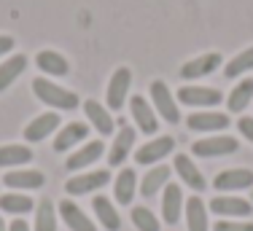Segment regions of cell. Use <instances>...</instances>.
<instances>
[{"mask_svg":"<svg viewBox=\"0 0 253 231\" xmlns=\"http://www.w3.org/2000/svg\"><path fill=\"white\" fill-rule=\"evenodd\" d=\"M186 226L189 231H208V207L200 196H191L186 202Z\"/></svg>","mask_w":253,"mask_h":231,"instance_id":"25","label":"cell"},{"mask_svg":"<svg viewBox=\"0 0 253 231\" xmlns=\"http://www.w3.org/2000/svg\"><path fill=\"white\" fill-rule=\"evenodd\" d=\"M3 183L8 188H19V191H33L46 183V175L41 169H16V172H5Z\"/></svg>","mask_w":253,"mask_h":231,"instance_id":"16","label":"cell"},{"mask_svg":"<svg viewBox=\"0 0 253 231\" xmlns=\"http://www.w3.org/2000/svg\"><path fill=\"white\" fill-rule=\"evenodd\" d=\"M102 151H105V145L100 143V140H92V143H86L81 151H76V154L68 156V161H65V167L70 169V172H76V169H84L89 167V164H94L102 156Z\"/></svg>","mask_w":253,"mask_h":231,"instance_id":"19","label":"cell"},{"mask_svg":"<svg viewBox=\"0 0 253 231\" xmlns=\"http://www.w3.org/2000/svg\"><path fill=\"white\" fill-rule=\"evenodd\" d=\"M59 215H62V221L70 226V231H97L94 223L84 215V210L78 207L76 202H70V199L59 202Z\"/></svg>","mask_w":253,"mask_h":231,"instance_id":"20","label":"cell"},{"mask_svg":"<svg viewBox=\"0 0 253 231\" xmlns=\"http://www.w3.org/2000/svg\"><path fill=\"white\" fill-rule=\"evenodd\" d=\"M251 100H253V78H245L232 89V94L226 97V105L232 113H243L251 105Z\"/></svg>","mask_w":253,"mask_h":231,"instance_id":"27","label":"cell"},{"mask_svg":"<svg viewBox=\"0 0 253 231\" xmlns=\"http://www.w3.org/2000/svg\"><path fill=\"white\" fill-rule=\"evenodd\" d=\"M251 202H253V193H251Z\"/></svg>","mask_w":253,"mask_h":231,"instance_id":"39","label":"cell"},{"mask_svg":"<svg viewBox=\"0 0 253 231\" xmlns=\"http://www.w3.org/2000/svg\"><path fill=\"white\" fill-rule=\"evenodd\" d=\"M54 129H59V116L57 113H41L38 118H33L25 129L27 143H41L43 137H49Z\"/></svg>","mask_w":253,"mask_h":231,"instance_id":"17","label":"cell"},{"mask_svg":"<svg viewBox=\"0 0 253 231\" xmlns=\"http://www.w3.org/2000/svg\"><path fill=\"white\" fill-rule=\"evenodd\" d=\"M170 175H172L170 167H165V164H159V167L148 169L146 178H143V183H140V196L151 199L156 191H162V188L170 183Z\"/></svg>","mask_w":253,"mask_h":231,"instance_id":"22","label":"cell"},{"mask_svg":"<svg viewBox=\"0 0 253 231\" xmlns=\"http://www.w3.org/2000/svg\"><path fill=\"white\" fill-rule=\"evenodd\" d=\"M221 100H224V94L210 86H180L178 89V102H183L189 108H213Z\"/></svg>","mask_w":253,"mask_h":231,"instance_id":"4","label":"cell"},{"mask_svg":"<svg viewBox=\"0 0 253 231\" xmlns=\"http://www.w3.org/2000/svg\"><path fill=\"white\" fill-rule=\"evenodd\" d=\"M33 199L25 193H3L0 196V210L11 212V215H27V212H33Z\"/></svg>","mask_w":253,"mask_h":231,"instance_id":"30","label":"cell"},{"mask_svg":"<svg viewBox=\"0 0 253 231\" xmlns=\"http://www.w3.org/2000/svg\"><path fill=\"white\" fill-rule=\"evenodd\" d=\"M180 210H183V191L178 183H167L162 193V218L167 226H175L180 221Z\"/></svg>","mask_w":253,"mask_h":231,"instance_id":"10","label":"cell"},{"mask_svg":"<svg viewBox=\"0 0 253 231\" xmlns=\"http://www.w3.org/2000/svg\"><path fill=\"white\" fill-rule=\"evenodd\" d=\"M132 223L137 231H159V218L148 207H132Z\"/></svg>","mask_w":253,"mask_h":231,"instance_id":"33","label":"cell"},{"mask_svg":"<svg viewBox=\"0 0 253 231\" xmlns=\"http://www.w3.org/2000/svg\"><path fill=\"white\" fill-rule=\"evenodd\" d=\"M129 111H132V118H135L137 129L146 132V135H156L159 132V121H156V113L154 108H148V100L140 94H135L129 100Z\"/></svg>","mask_w":253,"mask_h":231,"instance_id":"9","label":"cell"},{"mask_svg":"<svg viewBox=\"0 0 253 231\" xmlns=\"http://www.w3.org/2000/svg\"><path fill=\"white\" fill-rule=\"evenodd\" d=\"M172 148H175V140H172V137H154L151 143L140 145V148L135 151V161L143 164V167H148V164L162 161Z\"/></svg>","mask_w":253,"mask_h":231,"instance_id":"8","label":"cell"},{"mask_svg":"<svg viewBox=\"0 0 253 231\" xmlns=\"http://www.w3.org/2000/svg\"><path fill=\"white\" fill-rule=\"evenodd\" d=\"M33 161V151L27 145H0V167H19Z\"/></svg>","mask_w":253,"mask_h":231,"instance_id":"29","label":"cell"},{"mask_svg":"<svg viewBox=\"0 0 253 231\" xmlns=\"http://www.w3.org/2000/svg\"><path fill=\"white\" fill-rule=\"evenodd\" d=\"M237 129L243 132L245 140H251V143H253V118H251V116H243V118H240Z\"/></svg>","mask_w":253,"mask_h":231,"instance_id":"35","label":"cell"},{"mask_svg":"<svg viewBox=\"0 0 253 231\" xmlns=\"http://www.w3.org/2000/svg\"><path fill=\"white\" fill-rule=\"evenodd\" d=\"M135 191H137V175L135 169H122L116 178V186H113V193H116V202L119 204H132V199H135Z\"/></svg>","mask_w":253,"mask_h":231,"instance_id":"23","label":"cell"},{"mask_svg":"<svg viewBox=\"0 0 253 231\" xmlns=\"http://www.w3.org/2000/svg\"><path fill=\"white\" fill-rule=\"evenodd\" d=\"M0 231H8V226H5V221H3V215H0Z\"/></svg>","mask_w":253,"mask_h":231,"instance_id":"38","label":"cell"},{"mask_svg":"<svg viewBox=\"0 0 253 231\" xmlns=\"http://www.w3.org/2000/svg\"><path fill=\"white\" fill-rule=\"evenodd\" d=\"M35 65H38V70L46 73V76H68L70 73L68 59H65L62 54H57V51H38Z\"/></svg>","mask_w":253,"mask_h":231,"instance_id":"24","label":"cell"},{"mask_svg":"<svg viewBox=\"0 0 253 231\" xmlns=\"http://www.w3.org/2000/svg\"><path fill=\"white\" fill-rule=\"evenodd\" d=\"M33 94L38 97L41 102H46L49 108H57V111H76L81 105L76 92H68L59 83L49 81V78H35L33 81Z\"/></svg>","mask_w":253,"mask_h":231,"instance_id":"1","label":"cell"},{"mask_svg":"<svg viewBox=\"0 0 253 231\" xmlns=\"http://www.w3.org/2000/svg\"><path fill=\"white\" fill-rule=\"evenodd\" d=\"M92 207H94V212H97L100 223H102L108 231H119V229H122V218H119L116 207H113V204L108 202L105 196H94Z\"/></svg>","mask_w":253,"mask_h":231,"instance_id":"28","label":"cell"},{"mask_svg":"<svg viewBox=\"0 0 253 231\" xmlns=\"http://www.w3.org/2000/svg\"><path fill=\"white\" fill-rule=\"evenodd\" d=\"M129 86H132V70L119 68L111 76V83H108V92H105V100H108V108H111V111H122L124 108Z\"/></svg>","mask_w":253,"mask_h":231,"instance_id":"5","label":"cell"},{"mask_svg":"<svg viewBox=\"0 0 253 231\" xmlns=\"http://www.w3.org/2000/svg\"><path fill=\"white\" fill-rule=\"evenodd\" d=\"M111 183V172L108 169H97V172H84V175H76L65 183V191L70 196H81V193H92V191H100L102 186Z\"/></svg>","mask_w":253,"mask_h":231,"instance_id":"3","label":"cell"},{"mask_svg":"<svg viewBox=\"0 0 253 231\" xmlns=\"http://www.w3.org/2000/svg\"><path fill=\"white\" fill-rule=\"evenodd\" d=\"M240 143L237 137H229V135H215V137H205L197 140L191 145V154L202 156V159H215V156H229V154H237Z\"/></svg>","mask_w":253,"mask_h":231,"instance_id":"2","label":"cell"},{"mask_svg":"<svg viewBox=\"0 0 253 231\" xmlns=\"http://www.w3.org/2000/svg\"><path fill=\"white\" fill-rule=\"evenodd\" d=\"M132 145H135V129L124 124L122 129H119L116 140H113L111 151H108V164H111V167H122L126 161V154L132 151Z\"/></svg>","mask_w":253,"mask_h":231,"instance_id":"14","label":"cell"},{"mask_svg":"<svg viewBox=\"0 0 253 231\" xmlns=\"http://www.w3.org/2000/svg\"><path fill=\"white\" fill-rule=\"evenodd\" d=\"M89 135V126L81 124V121H70V124H65L62 129H59V135L54 137V151L57 154H62V151H70L73 145L84 143Z\"/></svg>","mask_w":253,"mask_h":231,"instance_id":"13","label":"cell"},{"mask_svg":"<svg viewBox=\"0 0 253 231\" xmlns=\"http://www.w3.org/2000/svg\"><path fill=\"white\" fill-rule=\"evenodd\" d=\"M33 231H57V210H54L51 199H41L38 210H35Z\"/></svg>","mask_w":253,"mask_h":231,"instance_id":"31","label":"cell"},{"mask_svg":"<svg viewBox=\"0 0 253 231\" xmlns=\"http://www.w3.org/2000/svg\"><path fill=\"white\" fill-rule=\"evenodd\" d=\"M210 210H213L215 215H237V218H245V215H251L253 204L245 202V199H240V196H218V199H213V202H210Z\"/></svg>","mask_w":253,"mask_h":231,"instance_id":"21","label":"cell"},{"mask_svg":"<svg viewBox=\"0 0 253 231\" xmlns=\"http://www.w3.org/2000/svg\"><path fill=\"white\" fill-rule=\"evenodd\" d=\"M25 68H27L25 54H14L11 59H5V62L0 65V92H5V89H8L11 83L25 73Z\"/></svg>","mask_w":253,"mask_h":231,"instance_id":"26","label":"cell"},{"mask_svg":"<svg viewBox=\"0 0 253 231\" xmlns=\"http://www.w3.org/2000/svg\"><path fill=\"white\" fill-rule=\"evenodd\" d=\"M186 126L191 132H221L229 126V116L226 113H213V111H202V113H191L186 118Z\"/></svg>","mask_w":253,"mask_h":231,"instance_id":"11","label":"cell"},{"mask_svg":"<svg viewBox=\"0 0 253 231\" xmlns=\"http://www.w3.org/2000/svg\"><path fill=\"white\" fill-rule=\"evenodd\" d=\"M224 62L218 51H210V54H202V57H194L180 68V78L183 81H194V78H202V76H210V73L218 70V65Z\"/></svg>","mask_w":253,"mask_h":231,"instance_id":"7","label":"cell"},{"mask_svg":"<svg viewBox=\"0 0 253 231\" xmlns=\"http://www.w3.org/2000/svg\"><path fill=\"white\" fill-rule=\"evenodd\" d=\"M84 113H86L89 124H92L102 137L113 135V129H116V124H113V116L108 113L97 100H86V102H84Z\"/></svg>","mask_w":253,"mask_h":231,"instance_id":"15","label":"cell"},{"mask_svg":"<svg viewBox=\"0 0 253 231\" xmlns=\"http://www.w3.org/2000/svg\"><path fill=\"white\" fill-rule=\"evenodd\" d=\"M175 172H178V178L191 188V191H205V186H208V183H205V178H202V172L197 169V164L191 161L186 154L175 156Z\"/></svg>","mask_w":253,"mask_h":231,"instance_id":"18","label":"cell"},{"mask_svg":"<svg viewBox=\"0 0 253 231\" xmlns=\"http://www.w3.org/2000/svg\"><path fill=\"white\" fill-rule=\"evenodd\" d=\"M248 70H253V46L245 48V51H240L237 57L226 65L224 76L226 78H237V76H243V73H248Z\"/></svg>","mask_w":253,"mask_h":231,"instance_id":"32","label":"cell"},{"mask_svg":"<svg viewBox=\"0 0 253 231\" xmlns=\"http://www.w3.org/2000/svg\"><path fill=\"white\" fill-rule=\"evenodd\" d=\"M213 231H253L251 221H218Z\"/></svg>","mask_w":253,"mask_h":231,"instance_id":"34","label":"cell"},{"mask_svg":"<svg viewBox=\"0 0 253 231\" xmlns=\"http://www.w3.org/2000/svg\"><path fill=\"white\" fill-rule=\"evenodd\" d=\"M213 186L218 191H243V188H253V172L251 169H224L215 175Z\"/></svg>","mask_w":253,"mask_h":231,"instance_id":"12","label":"cell"},{"mask_svg":"<svg viewBox=\"0 0 253 231\" xmlns=\"http://www.w3.org/2000/svg\"><path fill=\"white\" fill-rule=\"evenodd\" d=\"M151 100H154V108L159 111V116L170 124H178L180 121V111L175 105V97L170 94V86L165 81H154L151 83Z\"/></svg>","mask_w":253,"mask_h":231,"instance_id":"6","label":"cell"},{"mask_svg":"<svg viewBox=\"0 0 253 231\" xmlns=\"http://www.w3.org/2000/svg\"><path fill=\"white\" fill-rule=\"evenodd\" d=\"M14 48V38L11 35H0V54H8Z\"/></svg>","mask_w":253,"mask_h":231,"instance_id":"36","label":"cell"},{"mask_svg":"<svg viewBox=\"0 0 253 231\" xmlns=\"http://www.w3.org/2000/svg\"><path fill=\"white\" fill-rule=\"evenodd\" d=\"M8 231H30V226H27L25 221H22V218H16V221L8 226Z\"/></svg>","mask_w":253,"mask_h":231,"instance_id":"37","label":"cell"}]
</instances>
